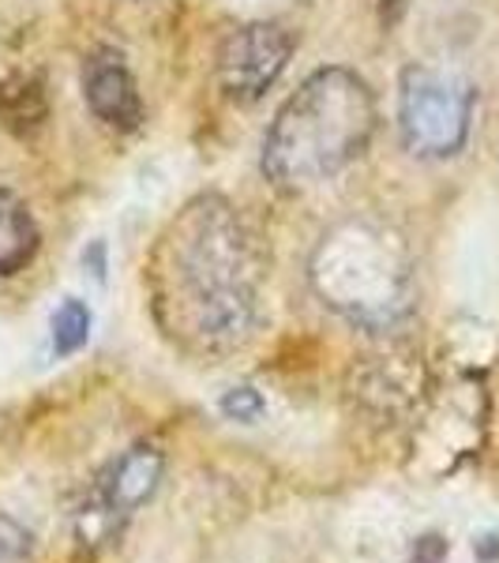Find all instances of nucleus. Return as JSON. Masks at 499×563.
I'll list each match as a JSON object with an SVG mask.
<instances>
[{"mask_svg": "<svg viewBox=\"0 0 499 563\" xmlns=\"http://www.w3.org/2000/svg\"><path fill=\"white\" fill-rule=\"evenodd\" d=\"M84 263H95V275L102 278L106 275V244H90V252H84Z\"/></svg>", "mask_w": 499, "mask_h": 563, "instance_id": "13", "label": "nucleus"}, {"mask_svg": "<svg viewBox=\"0 0 499 563\" xmlns=\"http://www.w3.org/2000/svg\"><path fill=\"white\" fill-rule=\"evenodd\" d=\"M474 129V87L455 71L410 65L398 79V135L421 162H447Z\"/></svg>", "mask_w": 499, "mask_h": 563, "instance_id": "4", "label": "nucleus"}, {"mask_svg": "<svg viewBox=\"0 0 499 563\" xmlns=\"http://www.w3.org/2000/svg\"><path fill=\"white\" fill-rule=\"evenodd\" d=\"M45 113H49V106H45V87L34 76H12L0 84V117H4V124L12 132L26 135V132L42 129Z\"/></svg>", "mask_w": 499, "mask_h": 563, "instance_id": "9", "label": "nucleus"}, {"mask_svg": "<svg viewBox=\"0 0 499 563\" xmlns=\"http://www.w3.org/2000/svg\"><path fill=\"white\" fill-rule=\"evenodd\" d=\"M162 474H166V455L154 443H135L98 481L90 515H98L106 522L129 519L132 511H140L158 493Z\"/></svg>", "mask_w": 499, "mask_h": 563, "instance_id": "6", "label": "nucleus"}, {"mask_svg": "<svg viewBox=\"0 0 499 563\" xmlns=\"http://www.w3.org/2000/svg\"><path fill=\"white\" fill-rule=\"evenodd\" d=\"M376 95L353 68H315L263 135V177L282 192L312 188L361 158L376 135Z\"/></svg>", "mask_w": 499, "mask_h": 563, "instance_id": "2", "label": "nucleus"}, {"mask_svg": "<svg viewBox=\"0 0 499 563\" xmlns=\"http://www.w3.org/2000/svg\"><path fill=\"white\" fill-rule=\"evenodd\" d=\"M38 222H34L31 207L8 185H0V278H12L26 271V263L38 256Z\"/></svg>", "mask_w": 499, "mask_h": 563, "instance_id": "8", "label": "nucleus"}, {"mask_svg": "<svg viewBox=\"0 0 499 563\" xmlns=\"http://www.w3.org/2000/svg\"><path fill=\"white\" fill-rule=\"evenodd\" d=\"M90 323H95L90 308L79 301V297H68V301L53 312V353H57V357H76L90 342Z\"/></svg>", "mask_w": 499, "mask_h": 563, "instance_id": "10", "label": "nucleus"}, {"mask_svg": "<svg viewBox=\"0 0 499 563\" xmlns=\"http://www.w3.org/2000/svg\"><path fill=\"white\" fill-rule=\"evenodd\" d=\"M218 410L230 417V421L252 424V421H259V417L267 413V402H263V395L256 387H230L222 395V402H218Z\"/></svg>", "mask_w": 499, "mask_h": 563, "instance_id": "11", "label": "nucleus"}, {"mask_svg": "<svg viewBox=\"0 0 499 563\" xmlns=\"http://www.w3.org/2000/svg\"><path fill=\"white\" fill-rule=\"evenodd\" d=\"M413 252L395 225L350 214L323 230L308 260L315 297L350 327L384 334L413 308Z\"/></svg>", "mask_w": 499, "mask_h": 563, "instance_id": "3", "label": "nucleus"}, {"mask_svg": "<svg viewBox=\"0 0 499 563\" xmlns=\"http://www.w3.org/2000/svg\"><path fill=\"white\" fill-rule=\"evenodd\" d=\"M84 98L90 113L113 132H135L143 124V98L129 60L117 49H95L84 65Z\"/></svg>", "mask_w": 499, "mask_h": 563, "instance_id": "7", "label": "nucleus"}, {"mask_svg": "<svg viewBox=\"0 0 499 563\" xmlns=\"http://www.w3.org/2000/svg\"><path fill=\"white\" fill-rule=\"evenodd\" d=\"M151 308L162 331L199 357H225L259 323L256 233L218 192L188 199L151 256Z\"/></svg>", "mask_w": 499, "mask_h": 563, "instance_id": "1", "label": "nucleus"}, {"mask_svg": "<svg viewBox=\"0 0 499 563\" xmlns=\"http://www.w3.org/2000/svg\"><path fill=\"white\" fill-rule=\"evenodd\" d=\"M31 533L12 515L0 511V563H31Z\"/></svg>", "mask_w": 499, "mask_h": 563, "instance_id": "12", "label": "nucleus"}, {"mask_svg": "<svg viewBox=\"0 0 499 563\" xmlns=\"http://www.w3.org/2000/svg\"><path fill=\"white\" fill-rule=\"evenodd\" d=\"M293 57V34L282 23H241L218 45V84L233 102H259L282 79Z\"/></svg>", "mask_w": 499, "mask_h": 563, "instance_id": "5", "label": "nucleus"}]
</instances>
